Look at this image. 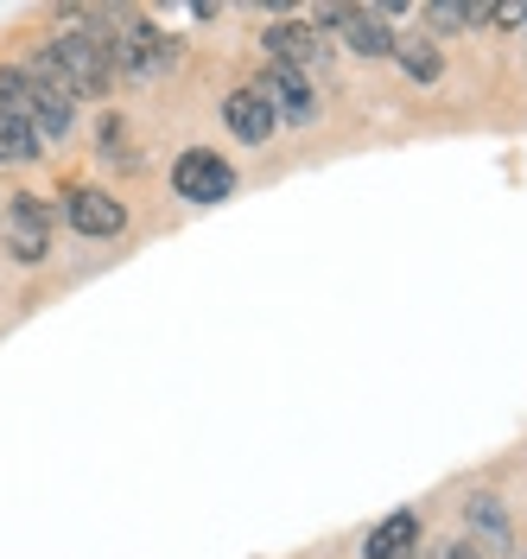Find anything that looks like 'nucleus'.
I'll use <instances>...</instances> for the list:
<instances>
[{
  "label": "nucleus",
  "instance_id": "nucleus-1",
  "mask_svg": "<svg viewBox=\"0 0 527 559\" xmlns=\"http://www.w3.org/2000/svg\"><path fill=\"white\" fill-rule=\"evenodd\" d=\"M0 108L20 115L38 146H58L76 128V96L58 83V70L45 64V58H33V64H0Z\"/></svg>",
  "mask_w": 527,
  "mask_h": 559
},
{
  "label": "nucleus",
  "instance_id": "nucleus-2",
  "mask_svg": "<svg viewBox=\"0 0 527 559\" xmlns=\"http://www.w3.org/2000/svg\"><path fill=\"white\" fill-rule=\"evenodd\" d=\"M38 58L58 70V83L71 90L76 103L115 90V58H108V38L96 33V13H71V26L51 33V45H45Z\"/></svg>",
  "mask_w": 527,
  "mask_h": 559
},
{
  "label": "nucleus",
  "instance_id": "nucleus-3",
  "mask_svg": "<svg viewBox=\"0 0 527 559\" xmlns=\"http://www.w3.org/2000/svg\"><path fill=\"white\" fill-rule=\"evenodd\" d=\"M96 33L108 38L115 76L146 83V76H159V70L172 64V38L159 33L153 20H141V13H96Z\"/></svg>",
  "mask_w": 527,
  "mask_h": 559
},
{
  "label": "nucleus",
  "instance_id": "nucleus-4",
  "mask_svg": "<svg viewBox=\"0 0 527 559\" xmlns=\"http://www.w3.org/2000/svg\"><path fill=\"white\" fill-rule=\"evenodd\" d=\"M0 229H7L13 261H45L51 254V204L38 191H7L0 198Z\"/></svg>",
  "mask_w": 527,
  "mask_h": 559
},
{
  "label": "nucleus",
  "instance_id": "nucleus-5",
  "mask_svg": "<svg viewBox=\"0 0 527 559\" xmlns=\"http://www.w3.org/2000/svg\"><path fill=\"white\" fill-rule=\"evenodd\" d=\"M172 191L184 204H223V198H236V166L216 159L211 146H184L172 159Z\"/></svg>",
  "mask_w": 527,
  "mask_h": 559
},
{
  "label": "nucleus",
  "instance_id": "nucleus-6",
  "mask_svg": "<svg viewBox=\"0 0 527 559\" xmlns=\"http://www.w3.org/2000/svg\"><path fill=\"white\" fill-rule=\"evenodd\" d=\"M254 90H261V103L274 108V121L286 128H312L318 121V90L306 70H286V64H267L254 76Z\"/></svg>",
  "mask_w": 527,
  "mask_h": 559
},
{
  "label": "nucleus",
  "instance_id": "nucleus-7",
  "mask_svg": "<svg viewBox=\"0 0 527 559\" xmlns=\"http://www.w3.org/2000/svg\"><path fill=\"white\" fill-rule=\"evenodd\" d=\"M64 216H71L76 236H89V242H108V236L128 229L121 198H108V191H96V185H71V191H64Z\"/></svg>",
  "mask_w": 527,
  "mask_h": 559
},
{
  "label": "nucleus",
  "instance_id": "nucleus-8",
  "mask_svg": "<svg viewBox=\"0 0 527 559\" xmlns=\"http://www.w3.org/2000/svg\"><path fill=\"white\" fill-rule=\"evenodd\" d=\"M261 45L274 51V64L306 70V76H312V70L324 64V58H331V45H324V38H318L312 26H306V20H274V26L261 33Z\"/></svg>",
  "mask_w": 527,
  "mask_h": 559
},
{
  "label": "nucleus",
  "instance_id": "nucleus-9",
  "mask_svg": "<svg viewBox=\"0 0 527 559\" xmlns=\"http://www.w3.org/2000/svg\"><path fill=\"white\" fill-rule=\"evenodd\" d=\"M223 128L242 140V146H267L280 121H274V108L261 103V90L242 83V90H229V96H223Z\"/></svg>",
  "mask_w": 527,
  "mask_h": 559
},
{
  "label": "nucleus",
  "instance_id": "nucleus-10",
  "mask_svg": "<svg viewBox=\"0 0 527 559\" xmlns=\"http://www.w3.org/2000/svg\"><path fill=\"white\" fill-rule=\"evenodd\" d=\"M362 559H420V515L414 509H394L369 527L362 540Z\"/></svg>",
  "mask_w": 527,
  "mask_h": 559
},
{
  "label": "nucleus",
  "instance_id": "nucleus-11",
  "mask_svg": "<svg viewBox=\"0 0 527 559\" xmlns=\"http://www.w3.org/2000/svg\"><path fill=\"white\" fill-rule=\"evenodd\" d=\"M387 58L407 70L414 83H439V76H445V45H439V38H426V33H400Z\"/></svg>",
  "mask_w": 527,
  "mask_h": 559
},
{
  "label": "nucleus",
  "instance_id": "nucleus-12",
  "mask_svg": "<svg viewBox=\"0 0 527 559\" xmlns=\"http://www.w3.org/2000/svg\"><path fill=\"white\" fill-rule=\"evenodd\" d=\"M464 522H470V534L490 547V554H508V509H502V496H490V489H477L470 502H464Z\"/></svg>",
  "mask_w": 527,
  "mask_h": 559
},
{
  "label": "nucleus",
  "instance_id": "nucleus-13",
  "mask_svg": "<svg viewBox=\"0 0 527 559\" xmlns=\"http://www.w3.org/2000/svg\"><path fill=\"white\" fill-rule=\"evenodd\" d=\"M38 153H45V146H38V140L26 134V121L0 108V166H33Z\"/></svg>",
  "mask_w": 527,
  "mask_h": 559
},
{
  "label": "nucleus",
  "instance_id": "nucleus-14",
  "mask_svg": "<svg viewBox=\"0 0 527 559\" xmlns=\"http://www.w3.org/2000/svg\"><path fill=\"white\" fill-rule=\"evenodd\" d=\"M420 20L432 26V33H457V26H470V7H457V0H432V7H420Z\"/></svg>",
  "mask_w": 527,
  "mask_h": 559
},
{
  "label": "nucleus",
  "instance_id": "nucleus-15",
  "mask_svg": "<svg viewBox=\"0 0 527 559\" xmlns=\"http://www.w3.org/2000/svg\"><path fill=\"white\" fill-rule=\"evenodd\" d=\"M103 153L115 159V166H134V153H128V128H121L115 115H103Z\"/></svg>",
  "mask_w": 527,
  "mask_h": 559
},
{
  "label": "nucleus",
  "instance_id": "nucleus-16",
  "mask_svg": "<svg viewBox=\"0 0 527 559\" xmlns=\"http://www.w3.org/2000/svg\"><path fill=\"white\" fill-rule=\"evenodd\" d=\"M439 559H483L477 540H452V547H439Z\"/></svg>",
  "mask_w": 527,
  "mask_h": 559
},
{
  "label": "nucleus",
  "instance_id": "nucleus-17",
  "mask_svg": "<svg viewBox=\"0 0 527 559\" xmlns=\"http://www.w3.org/2000/svg\"><path fill=\"white\" fill-rule=\"evenodd\" d=\"M432 559H439V554H432Z\"/></svg>",
  "mask_w": 527,
  "mask_h": 559
},
{
  "label": "nucleus",
  "instance_id": "nucleus-18",
  "mask_svg": "<svg viewBox=\"0 0 527 559\" xmlns=\"http://www.w3.org/2000/svg\"><path fill=\"white\" fill-rule=\"evenodd\" d=\"M522 559H527V554H522Z\"/></svg>",
  "mask_w": 527,
  "mask_h": 559
}]
</instances>
